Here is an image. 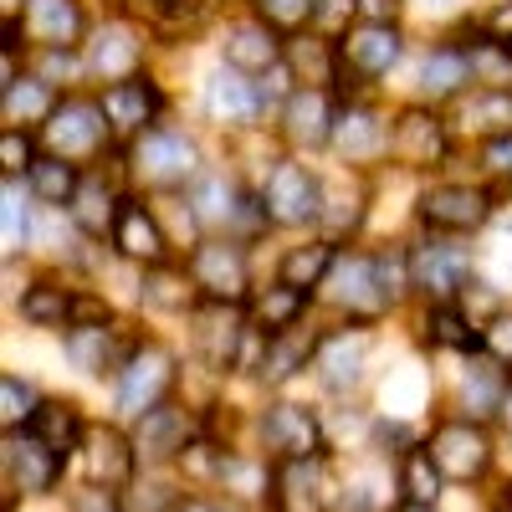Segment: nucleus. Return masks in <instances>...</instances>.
Segmentation results:
<instances>
[{
    "mask_svg": "<svg viewBox=\"0 0 512 512\" xmlns=\"http://www.w3.org/2000/svg\"><path fill=\"white\" fill-rule=\"evenodd\" d=\"M128 175H134L144 190H164L175 195L180 185L200 180V144L180 128H149L128 144Z\"/></svg>",
    "mask_w": 512,
    "mask_h": 512,
    "instance_id": "nucleus-1",
    "label": "nucleus"
},
{
    "mask_svg": "<svg viewBox=\"0 0 512 512\" xmlns=\"http://www.w3.org/2000/svg\"><path fill=\"white\" fill-rule=\"evenodd\" d=\"M108 139H113V123L98 98H62L52 118L41 123V149L72 164H93L108 149Z\"/></svg>",
    "mask_w": 512,
    "mask_h": 512,
    "instance_id": "nucleus-2",
    "label": "nucleus"
},
{
    "mask_svg": "<svg viewBox=\"0 0 512 512\" xmlns=\"http://www.w3.org/2000/svg\"><path fill=\"white\" fill-rule=\"evenodd\" d=\"M323 287H328V303L338 313H349L354 323H369V318L395 308V297L384 292V282H379V262L364 256V251H338V262L323 277Z\"/></svg>",
    "mask_w": 512,
    "mask_h": 512,
    "instance_id": "nucleus-3",
    "label": "nucleus"
},
{
    "mask_svg": "<svg viewBox=\"0 0 512 512\" xmlns=\"http://www.w3.org/2000/svg\"><path fill=\"white\" fill-rule=\"evenodd\" d=\"M175 379H180V369H175V349H164V344H139L134 354H128V364L118 369V410L123 415H149L154 405H164L169 400V390H175Z\"/></svg>",
    "mask_w": 512,
    "mask_h": 512,
    "instance_id": "nucleus-4",
    "label": "nucleus"
},
{
    "mask_svg": "<svg viewBox=\"0 0 512 512\" xmlns=\"http://www.w3.org/2000/svg\"><path fill=\"white\" fill-rule=\"evenodd\" d=\"M415 216L441 231V236H466V231H482L492 221V190L472 185V180H441L420 195Z\"/></svg>",
    "mask_w": 512,
    "mask_h": 512,
    "instance_id": "nucleus-5",
    "label": "nucleus"
},
{
    "mask_svg": "<svg viewBox=\"0 0 512 512\" xmlns=\"http://www.w3.org/2000/svg\"><path fill=\"white\" fill-rule=\"evenodd\" d=\"M262 205H267L272 226H313V221H323V180L308 164L277 159L262 185Z\"/></svg>",
    "mask_w": 512,
    "mask_h": 512,
    "instance_id": "nucleus-6",
    "label": "nucleus"
},
{
    "mask_svg": "<svg viewBox=\"0 0 512 512\" xmlns=\"http://www.w3.org/2000/svg\"><path fill=\"white\" fill-rule=\"evenodd\" d=\"M400 52H405V36L395 21H354L349 31H338V77L379 82L390 77Z\"/></svg>",
    "mask_w": 512,
    "mask_h": 512,
    "instance_id": "nucleus-7",
    "label": "nucleus"
},
{
    "mask_svg": "<svg viewBox=\"0 0 512 512\" xmlns=\"http://www.w3.org/2000/svg\"><path fill=\"white\" fill-rule=\"evenodd\" d=\"M190 277L205 303H251V256L241 241H200L190 251Z\"/></svg>",
    "mask_w": 512,
    "mask_h": 512,
    "instance_id": "nucleus-8",
    "label": "nucleus"
},
{
    "mask_svg": "<svg viewBox=\"0 0 512 512\" xmlns=\"http://www.w3.org/2000/svg\"><path fill=\"white\" fill-rule=\"evenodd\" d=\"M425 451L436 456L441 477H451V482H477L492 466V441L482 431V420H466V415L461 420H441Z\"/></svg>",
    "mask_w": 512,
    "mask_h": 512,
    "instance_id": "nucleus-9",
    "label": "nucleus"
},
{
    "mask_svg": "<svg viewBox=\"0 0 512 512\" xmlns=\"http://www.w3.org/2000/svg\"><path fill=\"white\" fill-rule=\"evenodd\" d=\"M108 241H113V251L123 256V262H134V267H164L169 251H175V241H169V231L159 221V210L144 205V200H123L118 205V221H113Z\"/></svg>",
    "mask_w": 512,
    "mask_h": 512,
    "instance_id": "nucleus-10",
    "label": "nucleus"
},
{
    "mask_svg": "<svg viewBox=\"0 0 512 512\" xmlns=\"http://www.w3.org/2000/svg\"><path fill=\"white\" fill-rule=\"evenodd\" d=\"M472 282V251L456 241H420L410 251V287H420L431 303H456V292Z\"/></svg>",
    "mask_w": 512,
    "mask_h": 512,
    "instance_id": "nucleus-11",
    "label": "nucleus"
},
{
    "mask_svg": "<svg viewBox=\"0 0 512 512\" xmlns=\"http://www.w3.org/2000/svg\"><path fill=\"white\" fill-rule=\"evenodd\" d=\"M390 159L400 169H431L446 159V118L436 108H400L390 123Z\"/></svg>",
    "mask_w": 512,
    "mask_h": 512,
    "instance_id": "nucleus-12",
    "label": "nucleus"
},
{
    "mask_svg": "<svg viewBox=\"0 0 512 512\" xmlns=\"http://www.w3.org/2000/svg\"><path fill=\"white\" fill-rule=\"evenodd\" d=\"M98 103H103V113H108L118 139H139V134H149V128H154V118L164 108V93H159V82L149 72H134V77H123V82H108Z\"/></svg>",
    "mask_w": 512,
    "mask_h": 512,
    "instance_id": "nucleus-13",
    "label": "nucleus"
},
{
    "mask_svg": "<svg viewBox=\"0 0 512 512\" xmlns=\"http://www.w3.org/2000/svg\"><path fill=\"white\" fill-rule=\"evenodd\" d=\"M338 103L328 88H292L282 98V139L292 149H333Z\"/></svg>",
    "mask_w": 512,
    "mask_h": 512,
    "instance_id": "nucleus-14",
    "label": "nucleus"
},
{
    "mask_svg": "<svg viewBox=\"0 0 512 512\" xmlns=\"http://www.w3.org/2000/svg\"><path fill=\"white\" fill-rule=\"evenodd\" d=\"M62 466H67V456H57L41 436L6 431V482H11V492H26V497L52 492L57 477H62Z\"/></svg>",
    "mask_w": 512,
    "mask_h": 512,
    "instance_id": "nucleus-15",
    "label": "nucleus"
},
{
    "mask_svg": "<svg viewBox=\"0 0 512 512\" xmlns=\"http://www.w3.org/2000/svg\"><path fill=\"white\" fill-rule=\"evenodd\" d=\"M262 441L282 461H313V456H323V425H318V415L308 405L282 400V405L262 410Z\"/></svg>",
    "mask_w": 512,
    "mask_h": 512,
    "instance_id": "nucleus-16",
    "label": "nucleus"
},
{
    "mask_svg": "<svg viewBox=\"0 0 512 512\" xmlns=\"http://www.w3.org/2000/svg\"><path fill=\"white\" fill-rule=\"evenodd\" d=\"M195 323H200L195 344H200L205 364L210 369H241L246 333H251V318H241V303H205Z\"/></svg>",
    "mask_w": 512,
    "mask_h": 512,
    "instance_id": "nucleus-17",
    "label": "nucleus"
},
{
    "mask_svg": "<svg viewBox=\"0 0 512 512\" xmlns=\"http://www.w3.org/2000/svg\"><path fill=\"white\" fill-rule=\"evenodd\" d=\"M82 62H88V77L123 82L144 67V36L128 21H108L103 31H93V41H82Z\"/></svg>",
    "mask_w": 512,
    "mask_h": 512,
    "instance_id": "nucleus-18",
    "label": "nucleus"
},
{
    "mask_svg": "<svg viewBox=\"0 0 512 512\" xmlns=\"http://www.w3.org/2000/svg\"><path fill=\"white\" fill-rule=\"evenodd\" d=\"M221 57H226V67H236V72H246V77L277 72V67L287 62L277 31H272L267 21H256V16L226 26V36H221Z\"/></svg>",
    "mask_w": 512,
    "mask_h": 512,
    "instance_id": "nucleus-19",
    "label": "nucleus"
},
{
    "mask_svg": "<svg viewBox=\"0 0 512 512\" xmlns=\"http://www.w3.org/2000/svg\"><path fill=\"white\" fill-rule=\"evenodd\" d=\"M134 436L113 431V425H98V431H88V441H82V472H88L93 487H128L134 482Z\"/></svg>",
    "mask_w": 512,
    "mask_h": 512,
    "instance_id": "nucleus-20",
    "label": "nucleus"
},
{
    "mask_svg": "<svg viewBox=\"0 0 512 512\" xmlns=\"http://www.w3.org/2000/svg\"><path fill=\"white\" fill-rule=\"evenodd\" d=\"M318 379H323V390L333 395H344L354 390V384L364 379V364H369V333L364 328H338V333H323V344H318Z\"/></svg>",
    "mask_w": 512,
    "mask_h": 512,
    "instance_id": "nucleus-21",
    "label": "nucleus"
},
{
    "mask_svg": "<svg viewBox=\"0 0 512 512\" xmlns=\"http://www.w3.org/2000/svg\"><path fill=\"white\" fill-rule=\"evenodd\" d=\"M21 31L36 47H82L88 16L77 0H21Z\"/></svg>",
    "mask_w": 512,
    "mask_h": 512,
    "instance_id": "nucleus-22",
    "label": "nucleus"
},
{
    "mask_svg": "<svg viewBox=\"0 0 512 512\" xmlns=\"http://www.w3.org/2000/svg\"><path fill=\"white\" fill-rule=\"evenodd\" d=\"M333 149L344 154L349 164L384 159V154H390V123H384L369 103H349V108H338V123H333Z\"/></svg>",
    "mask_w": 512,
    "mask_h": 512,
    "instance_id": "nucleus-23",
    "label": "nucleus"
},
{
    "mask_svg": "<svg viewBox=\"0 0 512 512\" xmlns=\"http://www.w3.org/2000/svg\"><path fill=\"white\" fill-rule=\"evenodd\" d=\"M190 431H195L190 410L164 400V405H154L149 415L134 420V451H139V461H169L190 446Z\"/></svg>",
    "mask_w": 512,
    "mask_h": 512,
    "instance_id": "nucleus-24",
    "label": "nucleus"
},
{
    "mask_svg": "<svg viewBox=\"0 0 512 512\" xmlns=\"http://www.w3.org/2000/svg\"><path fill=\"white\" fill-rule=\"evenodd\" d=\"M205 113L216 123H251L256 113H262V98H256V82H246V72L236 67H221L205 77Z\"/></svg>",
    "mask_w": 512,
    "mask_h": 512,
    "instance_id": "nucleus-25",
    "label": "nucleus"
},
{
    "mask_svg": "<svg viewBox=\"0 0 512 512\" xmlns=\"http://www.w3.org/2000/svg\"><path fill=\"white\" fill-rule=\"evenodd\" d=\"M318 344H323V333H313V328H282V333H272L267 338V354H262V374L267 384H287L292 374H303L313 359H318Z\"/></svg>",
    "mask_w": 512,
    "mask_h": 512,
    "instance_id": "nucleus-26",
    "label": "nucleus"
},
{
    "mask_svg": "<svg viewBox=\"0 0 512 512\" xmlns=\"http://www.w3.org/2000/svg\"><path fill=\"white\" fill-rule=\"evenodd\" d=\"M62 349L82 374H103V369H123L128 359H118V328H108V318L98 323H72L62 333Z\"/></svg>",
    "mask_w": 512,
    "mask_h": 512,
    "instance_id": "nucleus-27",
    "label": "nucleus"
},
{
    "mask_svg": "<svg viewBox=\"0 0 512 512\" xmlns=\"http://www.w3.org/2000/svg\"><path fill=\"white\" fill-rule=\"evenodd\" d=\"M118 195H113V185L103 180V175H82V185H77V195H72V205H67V216H72V226L82 231V236H103V231H113V221H118Z\"/></svg>",
    "mask_w": 512,
    "mask_h": 512,
    "instance_id": "nucleus-28",
    "label": "nucleus"
},
{
    "mask_svg": "<svg viewBox=\"0 0 512 512\" xmlns=\"http://www.w3.org/2000/svg\"><path fill=\"white\" fill-rule=\"evenodd\" d=\"M57 103H62V98L52 93V82H47V77H16V82H0V108H6V128L47 123Z\"/></svg>",
    "mask_w": 512,
    "mask_h": 512,
    "instance_id": "nucleus-29",
    "label": "nucleus"
},
{
    "mask_svg": "<svg viewBox=\"0 0 512 512\" xmlns=\"http://www.w3.org/2000/svg\"><path fill=\"white\" fill-rule=\"evenodd\" d=\"M502 405H507V369L497 359H482L466 369V379H461L466 420H492V415H502Z\"/></svg>",
    "mask_w": 512,
    "mask_h": 512,
    "instance_id": "nucleus-30",
    "label": "nucleus"
},
{
    "mask_svg": "<svg viewBox=\"0 0 512 512\" xmlns=\"http://www.w3.org/2000/svg\"><path fill=\"white\" fill-rule=\"evenodd\" d=\"M26 431L41 436L57 456H67V451H77L82 441H88V425H82V410L72 400H41V410L31 415Z\"/></svg>",
    "mask_w": 512,
    "mask_h": 512,
    "instance_id": "nucleus-31",
    "label": "nucleus"
},
{
    "mask_svg": "<svg viewBox=\"0 0 512 512\" xmlns=\"http://www.w3.org/2000/svg\"><path fill=\"white\" fill-rule=\"evenodd\" d=\"M277 512H323V461H287L277 472Z\"/></svg>",
    "mask_w": 512,
    "mask_h": 512,
    "instance_id": "nucleus-32",
    "label": "nucleus"
},
{
    "mask_svg": "<svg viewBox=\"0 0 512 512\" xmlns=\"http://www.w3.org/2000/svg\"><path fill=\"white\" fill-rule=\"evenodd\" d=\"M251 323L256 328H267V333H282V328H292L297 318L308 313V292L303 287H292V282H272L267 292H251Z\"/></svg>",
    "mask_w": 512,
    "mask_h": 512,
    "instance_id": "nucleus-33",
    "label": "nucleus"
},
{
    "mask_svg": "<svg viewBox=\"0 0 512 512\" xmlns=\"http://www.w3.org/2000/svg\"><path fill=\"white\" fill-rule=\"evenodd\" d=\"M195 277H190V267H144V282H139V297L149 308H159V313H185V308H195Z\"/></svg>",
    "mask_w": 512,
    "mask_h": 512,
    "instance_id": "nucleus-34",
    "label": "nucleus"
},
{
    "mask_svg": "<svg viewBox=\"0 0 512 512\" xmlns=\"http://www.w3.org/2000/svg\"><path fill=\"white\" fill-rule=\"evenodd\" d=\"M231 497L241 502H262V497H277V472L262 461V456H246V451H226L221 456V477H216Z\"/></svg>",
    "mask_w": 512,
    "mask_h": 512,
    "instance_id": "nucleus-35",
    "label": "nucleus"
},
{
    "mask_svg": "<svg viewBox=\"0 0 512 512\" xmlns=\"http://www.w3.org/2000/svg\"><path fill=\"white\" fill-rule=\"evenodd\" d=\"M21 318H26L31 328H72V318H77V297H72L62 282L41 277V282H31L26 297H21Z\"/></svg>",
    "mask_w": 512,
    "mask_h": 512,
    "instance_id": "nucleus-36",
    "label": "nucleus"
},
{
    "mask_svg": "<svg viewBox=\"0 0 512 512\" xmlns=\"http://www.w3.org/2000/svg\"><path fill=\"white\" fill-rule=\"evenodd\" d=\"M466 82H472V67H466L461 47H436L431 57L420 62V93L431 103H451Z\"/></svg>",
    "mask_w": 512,
    "mask_h": 512,
    "instance_id": "nucleus-37",
    "label": "nucleus"
},
{
    "mask_svg": "<svg viewBox=\"0 0 512 512\" xmlns=\"http://www.w3.org/2000/svg\"><path fill=\"white\" fill-rule=\"evenodd\" d=\"M461 52H466V67H472V82H482V88H492V93L512 88V41L482 31V36L466 41Z\"/></svg>",
    "mask_w": 512,
    "mask_h": 512,
    "instance_id": "nucleus-38",
    "label": "nucleus"
},
{
    "mask_svg": "<svg viewBox=\"0 0 512 512\" xmlns=\"http://www.w3.org/2000/svg\"><path fill=\"white\" fill-rule=\"evenodd\" d=\"M241 190L226 180V175H200L195 185H190V205H195V216H200V226H231L236 216H241Z\"/></svg>",
    "mask_w": 512,
    "mask_h": 512,
    "instance_id": "nucleus-39",
    "label": "nucleus"
},
{
    "mask_svg": "<svg viewBox=\"0 0 512 512\" xmlns=\"http://www.w3.org/2000/svg\"><path fill=\"white\" fill-rule=\"evenodd\" d=\"M333 262H338V246L333 241H308V246H292L282 256L277 277L292 282V287H303V292H313V287H323V277L333 272Z\"/></svg>",
    "mask_w": 512,
    "mask_h": 512,
    "instance_id": "nucleus-40",
    "label": "nucleus"
},
{
    "mask_svg": "<svg viewBox=\"0 0 512 512\" xmlns=\"http://www.w3.org/2000/svg\"><path fill=\"white\" fill-rule=\"evenodd\" d=\"M26 185H31V195H36V200H47V205H72V195H77L82 175H77V164H72V159L41 154V159L31 164Z\"/></svg>",
    "mask_w": 512,
    "mask_h": 512,
    "instance_id": "nucleus-41",
    "label": "nucleus"
},
{
    "mask_svg": "<svg viewBox=\"0 0 512 512\" xmlns=\"http://www.w3.org/2000/svg\"><path fill=\"white\" fill-rule=\"evenodd\" d=\"M425 338H431L436 349H482V333L477 323L466 318L456 303H431V313H425Z\"/></svg>",
    "mask_w": 512,
    "mask_h": 512,
    "instance_id": "nucleus-42",
    "label": "nucleus"
},
{
    "mask_svg": "<svg viewBox=\"0 0 512 512\" xmlns=\"http://www.w3.org/2000/svg\"><path fill=\"white\" fill-rule=\"evenodd\" d=\"M400 492H405V502L436 507V497H441V466H436V456L425 446L405 451V461H400Z\"/></svg>",
    "mask_w": 512,
    "mask_h": 512,
    "instance_id": "nucleus-43",
    "label": "nucleus"
},
{
    "mask_svg": "<svg viewBox=\"0 0 512 512\" xmlns=\"http://www.w3.org/2000/svg\"><path fill=\"white\" fill-rule=\"evenodd\" d=\"M461 123L477 128V134H487V139L512 134V88H502V93L482 88L472 103H461Z\"/></svg>",
    "mask_w": 512,
    "mask_h": 512,
    "instance_id": "nucleus-44",
    "label": "nucleus"
},
{
    "mask_svg": "<svg viewBox=\"0 0 512 512\" xmlns=\"http://www.w3.org/2000/svg\"><path fill=\"white\" fill-rule=\"evenodd\" d=\"M318 6L323 0H251L256 21H267L277 36H297L318 21Z\"/></svg>",
    "mask_w": 512,
    "mask_h": 512,
    "instance_id": "nucleus-45",
    "label": "nucleus"
},
{
    "mask_svg": "<svg viewBox=\"0 0 512 512\" xmlns=\"http://www.w3.org/2000/svg\"><path fill=\"white\" fill-rule=\"evenodd\" d=\"M6 210H0V241H6V256H21L31 246V210L16 190V180H6V200H0Z\"/></svg>",
    "mask_w": 512,
    "mask_h": 512,
    "instance_id": "nucleus-46",
    "label": "nucleus"
},
{
    "mask_svg": "<svg viewBox=\"0 0 512 512\" xmlns=\"http://www.w3.org/2000/svg\"><path fill=\"white\" fill-rule=\"evenodd\" d=\"M36 410H41V395L31 390V379H16V374L0 379V420H6V431H21V425H31Z\"/></svg>",
    "mask_w": 512,
    "mask_h": 512,
    "instance_id": "nucleus-47",
    "label": "nucleus"
},
{
    "mask_svg": "<svg viewBox=\"0 0 512 512\" xmlns=\"http://www.w3.org/2000/svg\"><path fill=\"white\" fill-rule=\"evenodd\" d=\"M36 159L41 154H36V139L26 134V128H6V134H0V169H6V180L31 175Z\"/></svg>",
    "mask_w": 512,
    "mask_h": 512,
    "instance_id": "nucleus-48",
    "label": "nucleus"
},
{
    "mask_svg": "<svg viewBox=\"0 0 512 512\" xmlns=\"http://www.w3.org/2000/svg\"><path fill=\"white\" fill-rule=\"evenodd\" d=\"M185 497L169 487V482H144V487H134V497L123 502V512H175Z\"/></svg>",
    "mask_w": 512,
    "mask_h": 512,
    "instance_id": "nucleus-49",
    "label": "nucleus"
},
{
    "mask_svg": "<svg viewBox=\"0 0 512 512\" xmlns=\"http://www.w3.org/2000/svg\"><path fill=\"white\" fill-rule=\"evenodd\" d=\"M482 354L497 359L502 369H512V313H497V318L482 328Z\"/></svg>",
    "mask_w": 512,
    "mask_h": 512,
    "instance_id": "nucleus-50",
    "label": "nucleus"
},
{
    "mask_svg": "<svg viewBox=\"0 0 512 512\" xmlns=\"http://www.w3.org/2000/svg\"><path fill=\"white\" fill-rule=\"evenodd\" d=\"M482 169L497 180H512V134H497L482 144Z\"/></svg>",
    "mask_w": 512,
    "mask_h": 512,
    "instance_id": "nucleus-51",
    "label": "nucleus"
},
{
    "mask_svg": "<svg viewBox=\"0 0 512 512\" xmlns=\"http://www.w3.org/2000/svg\"><path fill=\"white\" fill-rule=\"evenodd\" d=\"M67 512H123V502L108 492V487H82V492H72L67 497Z\"/></svg>",
    "mask_w": 512,
    "mask_h": 512,
    "instance_id": "nucleus-52",
    "label": "nucleus"
},
{
    "mask_svg": "<svg viewBox=\"0 0 512 512\" xmlns=\"http://www.w3.org/2000/svg\"><path fill=\"white\" fill-rule=\"evenodd\" d=\"M400 0H359V21H395Z\"/></svg>",
    "mask_w": 512,
    "mask_h": 512,
    "instance_id": "nucleus-53",
    "label": "nucleus"
},
{
    "mask_svg": "<svg viewBox=\"0 0 512 512\" xmlns=\"http://www.w3.org/2000/svg\"><path fill=\"white\" fill-rule=\"evenodd\" d=\"M492 36H502V41H512V0H507V6L492 16Z\"/></svg>",
    "mask_w": 512,
    "mask_h": 512,
    "instance_id": "nucleus-54",
    "label": "nucleus"
},
{
    "mask_svg": "<svg viewBox=\"0 0 512 512\" xmlns=\"http://www.w3.org/2000/svg\"><path fill=\"white\" fill-rule=\"evenodd\" d=\"M175 512H226V507H221V502H205V497H185Z\"/></svg>",
    "mask_w": 512,
    "mask_h": 512,
    "instance_id": "nucleus-55",
    "label": "nucleus"
},
{
    "mask_svg": "<svg viewBox=\"0 0 512 512\" xmlns=\"http://www.w3.org/2000/svg\"><path fill=\"white\" fill-rule=\"evenodd\" d=\"M502 420H507V431H512V390H507V405H502Z\"/></svg>",
    "mask_w": 512,
    "mask_h": 512,
    "instance_id": "nucleus-56",
    "label": "nucleus"
},
{
    "mask_svg": "<svg viewBox=\"0 0 512 512\" xmlns=\"http://www.w3.org/2000/svg\"><path fill=\"white\" fill-rule=\"evenodd\" d=\"M405 512H436V507H425V502H405Z\"/></svg>",
    "mask_w": 512,
    "mask_h": 512,
    "instance_id": "nucleus-57",
    "label": "nucleus"
},
{
    "mask_svg": "<svg viewBox=\"0 0 512 512\" xmlns=\"http://www.w3.org/2000/svg\"><path fill=\"white\" fill-rule=\"evenodd\" d=\"M200 6H216V0H200Z\"/></svg>",
    "mask_w": 512,
    "mask_h": 512,
    "instance_id": "nucleus-58",
    "label": "nucleus"
}]
</instances>
